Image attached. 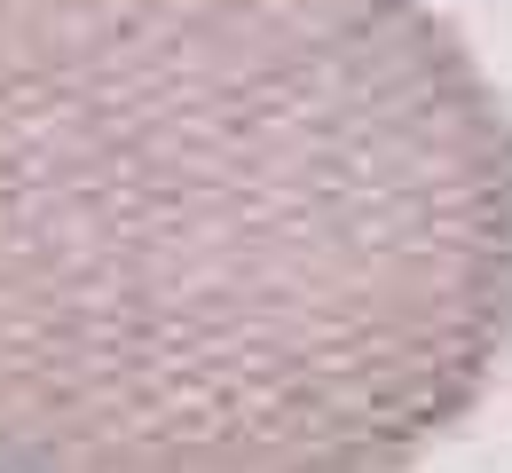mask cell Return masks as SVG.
<instances>
[{
    "label": "cell",
    "instance_id": "1",
    "mask_svg": "<svg viewBox=\"0 0 512 473\" xmlns=\"http://www.w3.org/2000/svg\"><path fill=\"white\" fill-rule=\"evenodd\" d=\"M512 347V111L426 0H0V473H402Z\"/></svg>",
    "mask_w": 512,
    "mask_h": 473
}]
</instances>
